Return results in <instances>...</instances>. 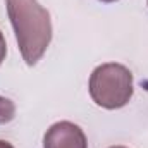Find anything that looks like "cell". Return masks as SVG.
<instances>
[{
	"label": "cell",
	"mask_w": 148,
	"mask_h": 148,
	"mask_svg": "<svg viewBox=\"0 0 148 148\" xmlns=\"http://www.w3.org/2000/svg\"><path fill=\"white\" fill-rule=\"evenodd\" d=\"M5 5L21 55L28 66H35L52 41L50 14L38 0H5Z\"/></svg>",
	"instance_id": "6da1fadb"
},
{
	"label": "cell",
	"mask_w": 148,
	"mask_h": 148,
	"mask_svg": "<svg viewBox=\"0 0 148 148\" xmlns=\"http://www.w3.org/2000/svg\"><path fill=\"white\" fill-rule=\"evenodd\" d=\"M91 100L107 110H115L129 103L133 97V74L117 62H107L93 69L90 76Z\"/></svg>",
	"instance_id": "7a4b0ae2"
},
{
	"label": "cell",
	"mask_w": 148,
	"mask_h": 148,
	"mask_svg": "<svg viewBox=\"0 0 148 148\" xmlns=\"http://www.w3.org/2000/svg\"><path fill=\"white\" fill-rule=\"evenodd\" d=\"M43 148H88V140L77 124L60 121L52 124L45 133Z\"/></svg>",
	"instance_id": "3957f363"
},
{
	"label": "cell",
	"mask_w": 148,
	"mask_h": 148,
	"mask_svg": "<svg viewBox=\"0 0 148 148\" xmlns=\"http://www.w3.org/2000/svg\"><path fill=\"white\" fill-rule=\"evenodd\" d=\"M16 117V105L12 100L0 97V124H7Z\"/></svg>",
	"instance_id": "277c9868"
},
{
	"label": "cell",
	"mask_w": 148,
	"mask_h": 148,
	"mask_svg": "<svg viewBox=\"0 0 148 148\" xmlns=\"http://www.w3.org/2000/svg\"><path fill=\"white\" fill-rule=\"evenodd\" d=\"M5 55H7V43H5L3 33L0 31V66H2V62L5 60Z\"/></svg>",
	"instance_id": "5b68a950"
},
{
	"label": "cell",
	"mask_w": 148,
	"mask_h": 148,
	"mask_svg": "<svg viewBox=\"0 0 148 148\" xmlns=\"http://www.w3.org/2000/svg\"><path fill=\"white\" fill-rule=\"evenodd\" d=\"M0 148H14L9 141H3V140H0Z\"/></svg>",
	"instance_id": "8992f818"
},
{
	"label": "cell",
	"mask_w": 148,
	"mask_h": 148,
	"mask_svg": "<svg viewBox=\"0 0 148 148\" xmlns=\"http://www.w3.org/2000/svg\"><path fill=\"white\" fill-rule=\"evenodd\" d=\"M100 2H105V3H112V2H117V0H100Z\"/></svg>",
	"instance_id": "52a82bcc"
},
{
	"label": "cell",
	"mask_w": 148,
	"mask_h": 148,
	"mask_svg": "<svg viewBox=\"0 0 148 148\" xmlns=\"http://www.w3.org/2000/svg\"><path fill=\"white\" fill-rule=\"evenodd\" d=\"M109 148H126V147H109Z\"/></svg>",
	"instance_id": "ba28073f"
},
{
	"label": "cell",
	"mask_w": 148,
	"mask_h": 148,
	"mask_svg": "<svg viewBox=\"0 0 148 148\" xmlns=\"http://www.w3.org/2000/svg\"><path fill=\"white\" fill-rule=\"evenodd\" d=\"M147 2H148V0H147Z\"/></svg>",
	"instance_id": "9c48e42d"
}]
</instances>
